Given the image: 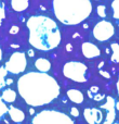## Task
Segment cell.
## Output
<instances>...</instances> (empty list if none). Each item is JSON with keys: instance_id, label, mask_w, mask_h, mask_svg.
<instances>
[{"instance_id": "6da1fadb", "label": "cell", "mask_w": 119, "mask_h": 124, "mask_svg": "<svg viewBox=\"0 0 119 124\" xmlns=\"http://www.w3.org/2000/svg\"><path fill=\"white\" fill-rule=\"evenodd\" d=\"M20 96L32 107H41L52 102L60 95L56 79L43 72H28L17 81Z\"/></svg>"}, {"instance_id": "7a4b0ae2", "label": "cell", "mask_w": 119, "mask_h": 124, "mask_svg": "<svg viewBox=\"0 0 119 124\" xmlns=\"http://www.w3.org/2000/svg\"><path fill=\"white\" fill-rule=\"evenodd\" d=\"M26 24L29 31V44L36 49L48 51L61 43L62 36L58 24L49 16H30Z\"/></svg>"}, {"instance_id": "3957f363", "label": "cell", "mask_w": 119, "mask_h": 124, "mask_svg": "<svg viewBox=\"0 0 119 124\" xmlns=\"http://www.w3.org/2000/svg\"><path fill=\"white\" fill-rule=\"evenodd\" d=\"M52 8L56 19L66 25H77L92 12L90 0H53Z\"/></svg>"}, {"instance_id": "277c9868", "label": "cell", "mask_w": 119, "mask_h": 124, "mask_svg": "<svg viewBox=\"0 0 119 124\" xmlns=\"http://www.w3.org/2000/svg\"><path fill=\"white\" fill-rule=\"evenodd\" d=\"M30 124H75V122L63 112L56 110H43L33 118Z\"/></svg>"}, {"instance_id": "5b68a950", "label": "cell", "mask_w": 119, "mask_h": 124, "mask_svg": "<svg viewBox=\"0 0 119 124\" xmlns=\"http://www.w3.org/2000/svg\"><path fill=\"white\" fill-rule=\"evenodd\" d=\"M88 68L82 62L70 61L63 66V74L65 77L78 83H85L87 81Z\"/></svg>"}, {"instance_id": "8992f818", "label": "cell", "mask_w": 119, "mask_h": 124, "mask_svg": "<svg viewBox=\"0 0 119 124\" xmlns=\"http://www.w3.org/2000/svg\"><path fill=\"white\" fill-rule=\"evenodd\" d=\"M27 65V60H26V56L24 52H14L11 54L9 60L6 62V70L9 73L12 74H19L22 73L26 69Z\"/></svg>"}, {"instance_id": "52a82bcc", "label": "cell", "mask_w": 119, "mask_h": 124, "mask_svg": "<svg viewBox=\"0 0 119 124\" xmlns=\"http://www.w3.org/2000/svg\"><path fill=\"white\" fill-rule=\"evenodd\" d=\"M115 33L113 24L108 21H101L95 24L93 28V36L99 41H106Z\"/></svg>"}, {"instance_id": "ba28073f", "label": "cell", "mask_w": 119, "mask_h": 124, "mask_svg": "<svg viewBox=\"0 0 119 124\" xmlns=\"http://www.w3.org/2000/svg\"><path fill=\"white\" fill-rule=\"evenodd\" d=\"M101 109L106 111V116L103 124H113L116 118V100L114 99V97L107 96L106 102L101 106Z\"/></svg>"}, {"instance_id": "9c48e42d", "label": "cell", "mask_w": 119, "mask_h": 124, "mask_svg": "<svg viewBox=\"0 0 119 124\" xmlns=\"http://www.w3.org/2000/svg\"><path fill=\"white\" fill-rule=\"evenodd\" d=\"M83 116L88 124H100L103 121V112L99 108H87L83 110Z\"/></svg>"}, {"instance_id": "30bf717a", "label": "cell", "mask_w": 119, "mask_h": 124, "mask_svg": "<svg viewBox=\"0 0 119 124\" xmlns=\"http://www.w3.org/2000/svg\"><path fill=\"white\" fill-rule=\"evenodd\" d=\"M81 51L83 56L88 59L96 58L101 54V50L99 49V47L92 43H83L81 46Z\"/></svg>"}, {"instance_id": "8fae6325", "label": "cell", "mask_w": 119, "mask_h": 124, "mask_svg": "<svg viewBox=\"0 0 119 124\" xmlns=\"http://www.w3.org/2000/svg\"><path fill=\"white\" fill-rule=\"evenodd\" d=\"M8 113H9V116H10L11 120L17 124L22 123L25 120V114H24V112L22 111L21 109H17V108L13 107V106L8 107Z\"/></svg>"}, {"instance_id": "7c38bea8", "label": "cell", "mask_w": 119, "mask_h": 124, "mask_svg": "<svg viewBox=\"0 0 119 124\" xmlns=\"http://www.w3.org/2000/svg\"><path fill=\"white\" fill-rule=\"evenodd\" d=\"M67 97L74 103H82L83 102V94L78 89H69L67 90Z\"/></svg>"}, {"instance_id": "4fadbf2b", "label": "cell", "mask_w": 119, "mask_h": 124, "mask_svg": "<svg viewBox=\"0 0 119 124\" xmlns=\"http://www.w3.org/2000/svg\"><path fill=\"white\" fill-rule=\"evenodd\" d=\"M35 66H36V69L38 71L46 73L51 69V63H50V61L46 58H39L36 60V62H35Z\"/></svg>"}, {"instance_id": "5bb4252c", "label": "cell", "mask_w": 119, "mask_h": 124, "mask_svg": "<svg viewBox=\"0 0 119 124\" xmlns=\"http://www.w3.org/2000/svg\"><path fill=\"white\" fill-rule=\"evenodd\" d=\"M28 6H29L28 0H11V7L16 12H22V11L26 10Z\"/></svg>"}, {"instance_id": "9a60e30c", "label": "cell", "mask_w": 119, "mask_h": 124, "mask_svg": "<svg viewBox=\"0 0 119 124\" xmlns=\"http://www.w3.org/2000/svg\"><path fill=\"white\" fill-rule=\"evenodd\" d=\"M1 99L7 103L13 102V101H15V99H16V93L13 89H10V88L3 89L1 92Z\"/></svg>"}, {"instance_id": "2e32d148", "label": "cell", "mask_w": 119, "mask_h": 124, "mask_svg": "<svg viewBox=\"0 0 119 124\" xmlns=\"http://www.w3.org/2000/svg\"><path fill=\"white\" fill-rule=\"evenodd\" d=\"M111 49H112V61L115 63H119V45L117 43H113L111 45Z\"/></svg>"}, {"instance_id": "e0dca14e", "label": "cell", "mask_w": 119, "mask_h": 124, "mask_svg": "<svg viewBox=\"0 0 119 124\" xmlns=\"http://www.w3.org/2000/svg\"><path fill=\"white\" fill-rule=\"evenodd\" d=\"M112 12L114 19L119 20V0H114L112 2Z\"/></svg>"}, {"instance_id": "ac0fdd59", "label": "cell", "mask_w": 119, "mask_h": 124, "mask_svg": "<svg viewBox=\"0 0 119 124\" xmlns=\"http://www.w3.org/2000/svg\"><path fill=\"white\" fill-rule=\"evenodd\" d=\"M0 88H2V86L0 85ZM8 112V106L6 105L3 100L1 99V96H0V120L4 116V114Z\"/></svg>"}, {"instance_id": "d6986e66", "label": "cell", "mask_w": 119, "mask_h": 124, "mask_svg": "<svg viewBox=\"0 0 119 124\" xmlns=\"http://www.w3.org/2000/svg\"><path fill=\"white\" fill-rule=\"evenodd\" d=\"M8 74V71L6 70V68L4 66H1L0 68V85L3 87L4 86V78H6V75Z\"/></svg>"}, {"instance_id": "ffe728a7", "label": "cell", "mask_w": 119, "mask_h": 124, "mask_svg": "<svg viewBox=\"0 0 119 124\" xmlns=\"http://www.w3.org/2000/svg\"><path fill=\"white\" fill-rule=\"evenodd\" d=\"M96 12H98V15L100 17H106V8H105V6H99L98 8H96Z\"/></svg>"}, {"instance_id": "44dd1931", "label": "cell", "mask_w": 119, "mask_h": 124, "mask_svg": "<svg viewBox=\"0 0 119 124\" xmlns=\"http://www.w3.org/2000/svg\"><path fill=\"white\" fill-rule=\"evenodd\" d=\"M98 93H99V87H96V86H92V87H90L89 90H88V95H89L90 98H93Z\"/></svg>"}, {"instance_id": "7402d4cb", "label": "cell", "mask_w": 119, "mask_h": 124, "mask_svg": "<svg viewBox=\"0 0 119 124\" xmlns=\"http://www.w3.org/2000/svg\"><path fill=\"white\" fill-rule=\"evenodd\" d=\"M104 97H105L104 95H102V94H100V93H98V94H96L92 99H94L95 101H102L103 99H104Z\"/></svg>"}, {"instance_id": "603a6c76", "label": "cell", "mask_w": 119, "mask_h": 124, "mask_svg": "<svg viewBox=\"0 0 119 124\" xmlns=\"http://www.w3.org/2000/svg\"><path fill=\"white\" fill-rule=\"evenodd\" d=\"M4 19V9H3V4L0 2V23L1 21Z\"/></svg>"}, {"instance_id": "cb8c5ba5", "label": "cell", "mask_w": 119, "mask_h": 124, "mask_svg": "<svg viewBox=\"0 0 119 124\" xmlns=\"http://www.w3.org/2000/svg\"><path fill=\"white\" fill-rule=\"evenodd\" d=\"M70 114H72L73 116H79V110L77 109V108L73 107L72 109H70Z\"/></svg>"}, {"instance_id": "d4e9b609", "label": "cell", "mask_w": 119, "mask_h": 124, "mask_svg": "<svg viewBox=\"0 0 119 124\" xmlns=\"http://www.w3.org/2000/svg\"><path fill=\"white\" fill-rule=\"evenodd\" d=\"M20 28L17 27V26H12L10 30V34H16V33H19Z\"/></svg>"}, {"instance_id": "484cf974", "label": "cell", "mask_w": 119, "mask_h": 124, "mask_svg": "<svg viewBox=\"0 0 119 124\" xmlns=\"http://www.w3.org/2000/svg\"><path fill=\"white\" fill-rule=\"evenodd\" d=\"M100 74L102 75V76L106 77V78H111V75H109V73L105 72V71H103V70H100Z\"/></svg>"}, {"instance_id": "4316f807", "label": "cell", "mask_w": 119, "mask_h": 124, "mask_svg": "<svg viewBox=\"0 0 119 124\" xmlns=\"http://www.w3.org/2000/svg\"><path fill=\"white\" fill-rule=\"evenodd\" d=\"M13 83V79L12 78H6V84L7 85H11Z\"/></svg>"}, {"instance_id": "83f0119b", "label": "cell", "mask_w": 119, "mask_h": 124, "mask_svg": "<svg viewBox=\"0 0 119 124\" xmlns=\"http://www.w3.org/2000/svg\"><path fill=\"white\" fill-rule=\"evenodd\" d=\"M66 50H67V51H72V50H73V46L68 44V45L66 46Z\"/></svg>"}, {"instance_id": "f1b7e54d", "label": "cell", "mask_w": 119, "mask_h": 124, "mask_svg": "<svg viewBox=\"0 0 119 124\" xmlns=\"http://www.w3.org/2000/svg\"><path fill=\"white\" fill-rule=\"evenodd\" d=\"M28 56H29V57H34L35 56L34 50H28Z\"/></svg>"}, {"instance_id": "f546056e", "label": "cell", "mask_w": 119, "mask_h": 124, "mask_svg": "<svg viewBox=\"0 0 119 124\" xmlns=\"http://www.w3.org/2000/svg\"><path fill=\"white\" fill-rule=\"evenodd\" d=\"M116 86H117V92H118V95H119V75H118V81H117Z\"/></svg>"}, {"instance_id": "4dcf8cb0", "label": "cell", "mask_w": 119, "mask_h": 124, "mask_svg": "<svg viewBox=\"0 0 119 124\" xmlns=\"http://www.w3.org/2000/svg\"><path fill=\"white\" fill-rule=\"evenodd\" d=\"M116 110H118V111H119V101H118V102L116 101Z\"/></svg>"}, {"instance_id": "1f68e13d", "label": "cell", "mask_w": 119, "mask_h": 124, "mask_svg": "<svg viewBox=\"0 0 119 124\" xmlns=\"http://www.w3.org/2000/svg\"><path fill=\"white\" fill-rule=\"evenodd\" d=\"M1 59H2V50L0 49V61H1Z\"/></svg>"}, {"instance_id": "d6a6232c", "label": "cell", "mask_w": 119, "mask_h": 124, "mask_svg": "<svg viewBox=\"0 0 119 124\" xmlns=\"http://www.w3.org/2000/svg\"><path fill=\"white\" fill-rule=\"evenodd\" d=\"M29 112H30L32 114H34V109H30V110H29Z\"/></svg>"}, {"instance_id": "836d02e7", "label": "cell", "mask_w": 119, "mask_h": 124, "mask_svg": "<svg viewBox=\"0 0 119 124\" xmlns=\"http://www.w3.org/2000/svg\"><path fill=\"white\" fill-rule=\"evenodd\" d=\"M12 47L13 48H16V47H19V45H12Z\"/></svg>"}, {"instance_id": "e575fe53", "label": "cell", "mask_w": 119, "mask_h": 124, "mask_svg": "<svg viewBox=\"0 0 119 124\" xmlns=\"http://www.w3.org/2000/svg\"><path fill=\"white\" fill-rule=\"evenodd\" d=\"M113 124H119V123H113Z\"/></svg>"}, {"instance_id": "d590c367", "label": "cell", "mask_w": 119, "mask_h": 124, "mask_svg": "<svg viewBox=\"0 0 119 124\" xmlns=\"http://www.w3.org/2000/svg\"><path fill=\"white\" fill-rule=\"evenodd\" d=\"M118 25H119V22H118Z\"/></svg>"}, {"instance_id": "8d00e7d4", "label": "cell", "mask_w": 119, "mask_h": 124, "mask_svg": "<svg viewBox=\"0 0 119 124\" xmlns=\"http://www.w3.org/2000/svg\"><path fill=\"white\" fill-rule=\"evenodd\" d=\"M96 1H99V0H96Z\"/></svg>"}]
</instances>
